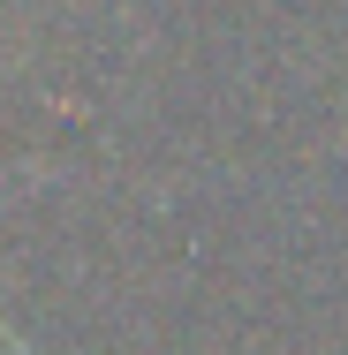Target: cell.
I'll return each instance as SVG.
<instances>
[{"label":"cell","instance_id":"cell-1","mask_svg":"<svg viewBox=\"0 0 348 355\" xmlns=\"http://www.w3.org/2000/svg\"><path fill=\"white\" fill-rule=\"evenodd\" d=\"M0 340H8V348H15V355H31V348H23V333H15V325H0Z\"/></svg>","mask_w":348,"mask_h":355}]
</instances>
